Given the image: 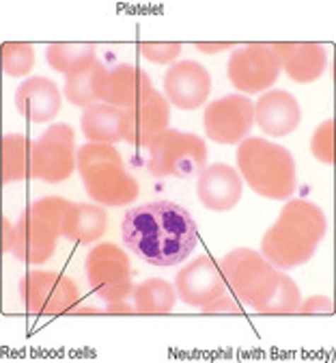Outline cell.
<instances>
[{
	"label": "cell",
	"mask_w": 336,
	"mask_h": 363,
	"mask_svg": "<svg viewBox=\"0 0 336 363\" xmlns=\"http://www.w3.org/2000/svg\"><path fill=\"white\" fill-rule=\"evenodd\" d=\"M311 150H313V156L319 162H323V164L334 162V121L332 119L323 121L315 130L313 141H311Z\"/></svg>",
	"instance_id": "cell-29"
},
{
	"label": "cell",
	"mask_w": 336,
	"mask_h": 363,
	"mask_svg": "<svg viewBox=\"0 0 336 363\" xmlns=\"http://www.w3.org/2000/svg\"><path fill=\"white\" fill-rule=\"evenodd\" d=\"M140 55L156 65H168L181 55V43H142Z\"/></svg>",
	"instance_id": "cell-30"
},
{
	"label": "cell",
	"mask_w": 336,
	"mask_h": 363,
	"mask_svg": "<svg viewBox=\"0 0 336 363\" xmlns=\"http://www.w3.org/2000/svg\"><path fill=\"white\" fill-rule=\"evenodd\" d=\"M255 121L270 136H286L300 125V104L282 89H272L257 100Z\"/></svg>",
	"instance_id": "cell-18"
},
{
	"label": "cell",
	"mask_w": 336,
	"mask_h": 363,
	"mask_svg": "<svg viewBox=\"0 0 336 363\" xmlns=\"http://www.w3.org/2000/svg\"><path fill=\"white\" fill-rule=\"evenodd\" d=\"M177 294L192 307H207L226 292V279L212 255H201L177 272Z\"/></svg>",
	"instance_id": "cell-14"
},
{
	"label": "cell",
	"mask_w": 336,
	"mask_h": 363,
	"mask_svg": "<svg viewBox=\"0 0 336 363\" xmlns=\"http://www.w3.org/2000/svg\"><path fill=\"white\" fill-rule=\"evenodd\" d=\"M325 236V216L321 208L304 199H291L278 220L261 240V255L274 268H296L306 264L319 240Z\"/></svg>",
	"instance_id": "cell-2"
},
{
	"label": "cell",
	"mask_w": 336,
	"mask_h": 363,
	"mask_svg": "<svg viewBox=\"0 0 336 363\" xmlns=\"http://www.w3.org/2000/svg\"><path fill=\"white\" fill-rule=\"evenodd\" d=\"M108 214L104 208L93 203H74L65 199L63 206V238L88 245L106 234Z\"/></svg>",
	"instance_id": "cell-21"
},
{
	"label": "cell",
	"mask_w": 336,
	"mask_h": 363,
	"mask_svg": "<svg viewBox=\"0 0 336 363\" xmlns=\"http://www.w3.org/2000/svg\"><path fill=\"white\" fill-rule=\"evenodd\" d=\"M298 311L300 313H308V315H313V313H332L334 305H332V298L317 294V296H308L306 301H302Z\"/></svg>",
	"instance_id": "cell-31"
},
{
	"label": "cell",
	"mask_w": 336,
	"mask_h": 363,
	"mask_svg": "<svg viewBox=\"0 0 336 363\" xmlns=\"http://www.w3.org/2000/svg\"><path fill=\"white\" fill-rule=\"evenodd\" d=\"M242 191H244L242 175L237 173V169L224 162L205 167L197 179L199 201L214 212L233 210L239 203V199H242Z\"/></svg>",
	"instance_id": "cell-16"
},
{
	"label": "cell",
	"mask_w": 336,
	"mask_h": 363,
	"mask_svg": "<svg viewBox=\"0 0 336 363\" xmlns=\"http://www.w3.org/2000/svg\"><path fill=\"white\" fill-rule=\"evenodd\" d=\"M300 303L302 296L298 284L276 268L265 288L261 290V294L253 301L250 309L265 315H286V313H298Z\"/></svg>",
	"instance_id": "cell-22"
},
{
	"label": "cell",
	"mask_w": 336,
	"mask_h": 363,
	"mask_svg": "<svg viewBox=\"0 0 336 363\" xmlns=\"http://www.w3.org/2000/svg\"><path fill=\"white\" fill-rule=\"evenodd\" d=\"M61 106H63V96L59 86L43 76L24 80L16 91L18 113L33 123L52 121L61 113Z\"/></svg>",
	"instance_id": "cell-17"
},
{
	"label": "cell",
	"mask_w": 336,
	"mask_h": 363,
	"mask_svg": "<svg viewBox=\"0 0 336 363\" xmlns=\"http://www.w3.org/2000/svg\"><path fill=\"white\" fill-rule=\"evenodd\" d=\"M121 238L127 251L156 268L181 264L199 242L192 214L173 201H151L125 212Z\"/></svg>",
	"instance_id": "cell-1"
},
{
	"label": "cell",
	"mask_w": 336,
	"mask_h": 363,
	"mask_svg": "<svg viewBox=\"0 0 336 363\" xmlns=\"http://www.w3.org/2000/svg\"><path fill=\"white\" fill-rule=\"evenodd\" d=\"M108 69L100 63L93 61L84 69L71 74L65 84V98L80 108H91L95 104H100L102 100V86Z\"/></svg>",
	"instance_id": "cell-24"
},
{
	"label": "cell",
	"mask_w": 336,
	"mask_h": 363,
	"mask_svg": "<svg viewBox=\"0 0 336 363\" xmlns=\"http://www.w3.org/2000/svg\"><path fill=\"white\" fill-rule=\"evenodd\" d=\"M195 48L203 55H216V52L235 48V43H195Z\"/></svg>",
	"instance_id": "cell-33"
},
{
	"label": "cell",
	"mask_w": 336,
	"mask_h": 363,
	"mask_svg": "<svg viewBox=\"0 0 336 363\" xmlns=\"http://www.w3.org/2000/svg\"><path fill=\"white\" fill-rule=\"evenodd\" d=\"M237 171L265 199H289L296 191V160L282 145L265 139H244L235 154Z\"/></svg>",
	"instance_id": "cell-3"
},
{
	"label": "cell",
	"mask_w": 336,
	"mask_h": 363,
	"mask_svg": "<svg viewBox=\"0 0 336 363\" xmlns=\"http://www.w3.org/2000/svg\"><path fill=\"white\" fill-rule=\"evenodd\" d=\"M35 67V48L30 43L9 41L3 45V69L7 76L24 78Z\"/></svg>",
	"instance_id": "cell-28"
},
{
	"label": "cell",
	"mask_w": 336,
	"mask_h": 363,
	"mask_svg": "<svg viewBox=\"0 0 336 363\" xmlns=\"http://www.w3.org/2000/svg\"><path fill=\"white\" fill-rule=\"evenodd\" d=\"M20 298L35 315L71 313L78 307L80 290L74 279L54 270H33L20 279Z\"/></svg>",
	"instance_id": "cell-8"
},
{
	"label": "cell",
	"mask_w": 336,
	"mask_h": 363,
	"mask_svg": "<svg viewBox=\"0 0 336 363\" xmlns=\"http://www.w3.org/2000/svg\"><path fill=\"white\" fill-rule=\"evenodd\" d=\"M45 59L52 69L65 74L67 78L93 61H98V45L95 43H50L45 50Z\"/></svg>",
	"instance_id": "cell-27"
},
{
	"label": "cell",
	"mask_w": 336,
	"mask_h": 363,
	"mask_svg": "<svg viewBox=\"0 0 336 363\" xmlns=\"http://www.w3.org/2000/svg\"><path fill=\"white\" fill-rule=\"evenodd\" d=\"M168 100L156 89L147 91L134 106L123 111V141L134 147H149L168 130Z\"/></svg>",
	"instance_id": "cell-12"
},
{
	"label": "cell",
	"mask_w": 336,
	"mask_h": 363,
	"mask_svg": "<svg viewBox=\"0 0 336 363\" xmlns=\"http://www.w3.org/2000/svg\"><path fill=\"white\" fill-rule=\"evenodd\" d=\"M33 173V143L24 134H7L3 139V184L28 179Z\"/></svg>",
	"instance_id": "cell-26"
},
{
	"label": "cell",
	"mask_w": 336,
	"mask_h": 363,
	"mask_svg": "<svg viewBox=\"0 0 336 363\" xmlns=\"http://www.w3.org/2000/svg\"><path fill=\"white\" fill-rule=\"evenodd\" d=\"M177 292L166 279H147L132 290V313L166 315L175 309Z\"/></svg>",
	"instance_id": "cell-25"
},
{
	"label": "cell",
	"mask_w": 336,
	"mask_h": 363,
	"mask_svg": "<svg viewBox=\"0 0 336 363\" xmlns=\"http://www.w3.org/2000/svg\"><path fill=\"white\" fill-rule=\"evenodd\" d=\"M63 197H43L28 206L13 227L9 253L26 264H45L63 236Z\"/></svg>",
	"instance_id": "cell-5"
},
{
	"label": "cell",
	"mask_w": 336,
	"mask_h": 363,
	"mask_svg": "<svg viewBox=\"0 0 336 363\" xmlns=\"http://www.w3.org/2000/svg\"><path fill=\"white\" fill-rule=\"evenodd\" d=\"M220 270L233 294L250 307L276 268L253 249H235L222 259Z\"/></svg>",
	"instance_id": "cell-13"
},
{
	"label": "cell",
	"mask_w": 336,
	"mask_h": 363,
	"mask_svg": "<svg viewBox=\"0 0 336 363\" xmlns=\"http://www.w3.org/2000/svg\"><path fill=\"white\" fill-rule=\"evenodd\" d=\"M280 74V59L267 43H250L233 50L226 76L228 82L242 94H261L267 91Z\"/></svg>",
	"instance_id": "cell-10"
},
{
	"label": "cell",
	"mask_w": 336,
	"mask_h": 363,
	"mask_svg": "<svg viewBox=\"0 0 336 363\" xmlns=\"http://www.w3.org/2000/svg\"><path fill=\"white\" fill-rule=\"evenodd\" d=\"M272 50L280 59V69L298 84L319 80L328 65V55L319 43H272Z\"/></svg>",
	"instance_id": "cell-19"
},
{
	"label": "cell",
	"mask_w": 336,
	"mask_h": 363,
	"mask_svg": "<svg viewBox=\"0 0 336 363\" xmlns=\"http://www.w3.org/2000/svg\"><path fill=\"white\" fill-rule=\"evenodd\" d=\"M80 128L91 143L115 145L123 141V111L110 104H95L82 113Z\"/></svg>",
	"instance_id": "cell-23"
},
{
	"label": "cell",
	"mask_w": 336,
	"mask_h": 363,
	"mask_svg": "<svg viewBox=\"0 0 336 363\" xmlns=\"http://www.w3.org/2000/svg\"><path fill=\"white\" fill-rule=\"evenodd\" d=\"M13 227H16V225H11V223H9V218H3V232H5L3 251H5V253H9V249H11V240H13Z\"/></svg>",
	"instance_id": "cell-34"
},
{
	"label": "cell",
	"mask_w": 336,
	"mask_h": 363,
	"mask_svg": "<svg viewBox=\"0 0 336 363\" xmlns=\"http://www.w3.org/2000/svg\"><path fill=\"white\" fill-rule=\"evenodd\" d=\"M149 173L156 177H192L205 169L207 147L201 136L166 130L149 145Z\"/></svg>",
	"instance_id": "cell-7"
},
{
	"label": "cell",
	"mask_w": 336,
	"mask_h": 363,
	"mask_svg": "<svg viewBox=\"0 0 336 363\" xmlns=\"http://www.w3.org/2000/svg\"><path fill=\"white\" fill-rule=\"evenodd\" d=\"M78 171L93 201L125 206L138 197V182L125 171L121 154L102 143H88L78 152Z\"/></svg>",
	"instance_id": "cell-4"
},
{
	"label": "cell",
	"mask_w": 336,
	"mask_h": 363,
	"mask_svg": "<svg viewBox=\"0 0 336 363\" xmlns=\"http://www.w3.org/2000/svg\"><path fill=\"white\" fill-rule=\"evenodd\" d=\"M203 313H242V307H239L237 303H235V298L228 294V292H224L220 298H216L214 303H209L207 307H203L201 309Z\"/></svg>",
	"instance_id": "cell-32"
},
{
	"label": "cell",
	"mask_w": 336,
	"mask_h": 363,
	"mask_svg": "<svg viewBox=\"0 0 336 363\" xmlns=\"http://www.w3.org/2000/svg\"><path fill=\"white\" fill-rule=\"evenodd\" d=\"M209 72L197 61H179L164 76V98L181 111L201 108L209 98Z\"/></svg>",
	"instance_id": "cell-15"
},
{
	"label": "cell",
	"mask_w": 336,
	"mask_h": 363,
	"mask_svg": "<svg viewBox=\"0 0 336 363\" xmlns=\"http://www.w3.org/2000/svg\"><path fill=\"white\" fill-rule=\"evenodd\" d=\"M86 277L93 292L108 303V313H132L134 284L125 251L110 242L91 249L86 257Z\"/></svg>",
	"instance_id": "cell-6"
},
{
	"label": "cell",
	"mask_w": 336,
	"mask_h": 363,
	"mask_svg": "<svg viewBox=\"0 0 336 363\" xmlns=\"http://www.w3.org/2000/svg\"><path fill=\"white\" fill-rule=\"evenodd\" d=\"M203 123L214 143L237 145L246 139L255 123V104L244 96H226L205 108Z\"/></svg>",
	"instance_id": "cell-11"
},
{
	"label": "cell",
	"mask_w": 336,
	"mask_h": 363,
	"mask_svg": "<svg viewBox=\"0 0 336 363\" xmlns=\"http://www.w3.org/2000/svg\"><path fill=\"white\" fill-rule=\"evenodd\" d=\"M74 147H76V134L71 125L57 123L52 128H47L33 143L30 177L47 182V184L65 182L78 167V156Z\"/></svg>",
	"instance_id": "cell-9"
},
{
	"label": "cell",
	"mask_w": 336,
	"mask_h": 363,
	"mask_svg": "<svg viewBox=\"0 0 336 363\" xmlns=\"http://www.w3.org/2000/svg\"><path fill=\"white\" fill-rule=\"evenodd\" d=\"M153 89L149 74L134 65H119L106 74L102 86V102L121 111L134 106L147 91Z\"/></svg>",
	"instance_id": "cell-20"
}]
</instances>
